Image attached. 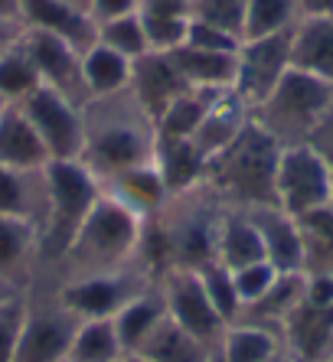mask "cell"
I'll return each instance as SVG.
<instances>
[{
    "instance_id": "1",
    "label": "cell",
    "mask_w": 333,
    "mask_h": 362,
    "mask_svg": "<svg viewBox=\"0 0 333 362\" xmlns=\"http://www.w3.org/2000/svg\"><path fill=\"white\" fill-rule=\"evenodd\" d=\"M82 118H85L82 163L98 180L154 160L157 124L144 111L141 101L131 95V88L115 95H101V98H89L82 105Z\"/></svg>"
},
{
    "instance_id": "2",
    "label": "cell",
    "mask_w": 333,
    "mask_h": 362,
    "mask_svg": "<svg viewBox=\"0 0 333 362\" xmlns=\"http://www.w3.org/2000/svg\"><path fill=\"white\" fill-rule=\"evenodd\" d=\"M144 228H147V222L137 212H131L128 206H121L101 189V196L82 219L62 258L52 264L59 271V281L101 274V271H121L137 264L141 262Z\"/></svg>"
},
{
    "instance_id": "3",
    "label": "cell",
    "mask_w": 333,
    "mask_h": 362,
    "mask_svg": "<svg viewBox=\"0 0 333 362\" xmlns=\"http://www.w3.org/2000/svg\"><path fill=\"white\" fill-rule=\"evenodd\" d=\"M281 157V144L261 124L245 121L229 147L209 160L206 186L225 206L255 209V206H278L275 202V170Z\"/></svg>"
},
{
    "instance_id": "4",
    "label": "cell",
    "mask_w": 333,
    "mask_h": 362,
    "mask_svg": "<svg viewBox=\"0 0 333 362\" xmlns=\"http://www.w3.org/2000/svg\"><path fill=\"white\" fill-rule=\"evenodd\" d=\"M46 209L40 222V268L56 264L101 196V180L82 160H50L43 167Z\"/></svg>"
},
{
    "instance_id": "5",
    "label": "cell",
    "mask_w": 333,
    "mask_h": 362,
    "mask_svg": "<svg viewBox=\"0 0 333 362\" xmlns=\"http://www.w3.org/2000/svg\"><path fill=\"white\" fill-rule=\"evenodd\" d=\"M330 108L333 85L320 82L307 72L288 69L281 82L255 108H249V118L265 127L281 147H291V144H310V137L324 124Z\"/></svg>"
},
{
    "instance_id": "6",
    "label": "cell",
    "mask_w": 333,
    "mask_h": 362,
    "mask_svg": "<svg viewBox=\"0 0 333 362\" xmlns=\"http://www.w3.org/2000/svg\"><path fill=\"white\" fill-rule=\"evenodd\" d=\"M333 199V167L314 144L281 147L275 170V202L288 216L304 219L327 209Z\"/></svg>"
},
{
    "instance_id": "7",
    "label": "cell",
    "mask_w": 333,
    "mask_h": 362,
    "mask_svg": "<svg viewBox=\"0 0 333 362\" xmlns=\"http://www.w3.org/2000/svg\"><path fill=\"white\" fill-rule=\"evenodd\" d=\"M154 271L144 262L121 271H101V274H82V278H66L56 284V300L72 310L79 320L85 317H115L134 294H141L150 284Z\"/></svg>"
},
{
    "instance_id": "8",
    "label": "cell",
    "mask_w": 333,
    "mask_h": 362,
    "mask_svg": "<svg viewBox=\"0 0 333 362\" xmlns=\"http://www.w3.org/2000/svg\"><path fill=\"white\" fill-rule=\"evenodd\" d=\"M85 101H72L69 95L56 92L50 85H40L33 95L20 101L33 131L40 134L43 147L50 153V160H82L85 147V118H82Z\"/></svg>"
},
{
    "instance_id": "9",
    "label": "cell",
    "mask_w": 333,
    "mask_h": 362,
    "mask_svg": "<svg viewBox=\"0 0 333 362\" xmlns=\"http://www.w3.org/2000/svg\"><path fill=\"white\" fill-rule=\"evenodd\" d=\"M160 291H164L166 300V313L174 317L186 333L206 343L209 349H219V339H222L225 327L229 323L219 317V310L209 300L206 287L200 281V271L196 268H166L157 278Z\"/></svg>"
},
{
    "instance_id": "10",
    "label": "cell",
    "mask_w": 333,
    "mask_h": 362,
    "mask_svg": "<svg viewBox=\"0 0 333 362\" xmlns=\"http://www.w3.org/2000/svg\"><path fill=\"white\" fill-rule=\"evenodd\" d=\"M75 317L56 300V294H36L30 287V307H26V320L20 329V343L13 362H62L69 349V339L75 333Z\"/></svg>"
},
{
    "instance_id": "11",
    "label": "cell",
    "mask_w": 333,
    "mask_h": 362,
    "mask_svg": "<svg viewBox=\"0 0 333 362\" xmlns=\"http://www.w3.org/2000/svg\"><path fill=\"white\" fill-rule=\"evenodd\" d=\"M291 30L275 36H259V40H242L232 92L239 95L245 108H255L291 69Z\"/></svg>"
},
{
    "instance_id": "12",
    "label": "cell",
    "mask_w": 333,
    "mask_h": 362,
    "mask_svg": "<svg viewBox=\"0 0 333 362\" xmlns=\"http://www.w3.org/2000/svg\"><path fill=\"white\" fill-rule=\"evenodd\" d=\"M23 46L40 72L43 85L69 95L72 101H85L82 85V46L50 30H23Z\"/></svg>"
},
{
    "instance_id": "13",
    "label": "cell",
    "mask_w": 333,
    "mask_h": 362,
    "mask_svg": "<svg viewBox=\"0 0 333 362\" xmlns=\"http://www.w3.org/2000/svg\"><path fill=\"white\" fill-rule=\"evenodd\" d=\"M40 271V226L20 216H0V281L30 291Z\"/></svg>"
},
{
    "instance_id": "14",
    "label": "cell",
    "mask_w": 333,
    "mask_h": 362,
    "mask_svg": "<svg viewBox=\"0 0 333 362\" xmlns=\"http://www.w3.org/2000/svg\"><path fill=\"white\" fill-rule=\"evenodd\" d=\"M265 242V258L281 274H304V235L300 222L281 209V206H255L249 209Z\"/></svg>"
},
{
    "instance_id": "15",
    "label": "cell",
    "mask_w": 333,
    "mask_h": 362,
    "mask_svg": "<svg viewBox=\"0 0 333 362\" xmlns=\"http://www.w3.org/2000/svg\"><path fill=\"white\" fill-rule=\"evenodd\" d=\"M128 88L144 105V111L154 118V124H157V118L164 115L166 105L180 92H186V85L180 78V72H176L170 52H147L141 59H134Z\"/></svg>"
},
{
    "instance_id": "16",
    "label": "cell",
    "mask_w": 333,
    "mask_h": 362,
    "mask_svg": "<svg viewBox=\"0 0 333 362\" xmlns=\"http://www.w3.org/2000/svg\"><path fill=\"white\" fill-rule=\"evenodd\" d=\"M101 189H105L111 199L121 202V206H128L131 212H137L144 222L154 219L166 206V199H170V189H166V183L154 160L137 163V167H131V170H121L115 177H105L101 180Z\"/></svg>"
},
{
    "instance_id": "17",
    "label": "cell",
    "mask_w": 333,
    "mask_h": 362,
    "mask_svg": "<svg viewBox=\"0 0 333 362\" xmlns=\"http://www.w3.org/2000/svg\"><path fill=\"white\" fill-rule=\"evenodd\" d=\"M170 59H174L184 85L193 88V92H232L239 49L219 52V49H200V46L184 42L180 49L170 52Z\"/></svg>"
},
{
    "instance_id": "18",
    "label": "cell",
    "mask_w": 333,
    "mask_h": 362,
    "mask_svg": "<svg viewBox=\"0 0 333 362\" xmlns=\"http://www.w3.org/2000/svg\"><path fill=\"white\" fill-rule=\"evenodd\" d=\"M216 262H222L229 271H239L255 262H268L261 232L249 216V209H235V206L222 209L216 226Z\"/></svg>"
},
{
    "instance_id": "19",
    "label": "cell",
    "mask_w": 333,
    "mask_h": 362,
    "mask_svg": "<svg viewBox=\"0 0 333 362\" xmlns=\"http://www.w3.org/2000/svg\"><path fill=\"white\" fill-rule=\"evenodd\" d=\"M291 69L333 85V17H300L294 23Z\"/></svg>"
},
{
    "instance_id": "20",
    "label": "cell",
    "mask_w": 333,
    "mask_h": 362,
    "mask_svg": "<svg viewBox=\"0 0 333 362\" xmlns=\"http://www.w3.org/2000/svg\"><path fill=\"white\" fill-rule=\"evenodd\" d=\"M154 163H157L160 177H164L170 196L190 193L196 186L206 183V170L209 160L203 157V151L190 137H180V141H160L154 147Z\"/></svg>"
},
{
    "instance_id": "21",
    "label": "cell",
    "mask_w": 333,
    "mask_h": 362,
    "mask_svg": "<svg viewBox=\"0 0 333 362\" xmlns=\"http://www.w3.org/2000/svg\"><path fill=\"white\" fill-rule=\"evenodd\" d=\"M20 4V23L26 30H50L72 40L75 46H89L95 40V23L85 13L72 10L62 0H17Z\"/></svg>"
},
{
    "instance_id": "22",
    "label": "cell",
    "mask_w": 333,
    "mask_h": 362,
    "mask_svg": "<svg viewBox=\"0 0 333 362\" xmlns=\"http://www.w3.org/2000/svg\"><path fill=\"white\" fill-rule=\"evenodd\" d=\"M0 163L17 170H43L50 163V153L20 105H7L0 115Z\"/></svg>"
},
{
    "instance_id": "23",
    "label": "cell",
    "mask_w": 333,
    "mask_h": 362,
    "mask_svg": "<svg viewBox=\"0 0 333 362\" xmlns=\"http://www.w3.org/2000/svg\"><path fill=\"white\" fill-rule=\"evenodd\" d=\"M46 209L43 170H17L0 163V216H20L40 226Z\"/></svg>"
},
{
    "instance_id": "24",
    "label": "cell",
    "mask_w": 333,
    "mask_h": 362,
    "mask_svg": "<svg viewBox=\"0 0 333 362\" xmlns=\"http://www.w3.org/2000/svg\"><path fill=\"white\" fill-rule=\"evenodd\" d=\"M284 349L281 333L252 320H235L225 327L219 339V362H271Z\"/></svg>"
},
{
    "instance_id": "25",
    "label": "cell",
    "mask_w": 333,
    "mask_h": 362,
    "mask_svg": "<svg viewBox=\"0 0 333 362\" xmlns=\"http://www.w3.org/2000/svg\"><path fill=\"white\" fill-rule=\"evenodd\" d=\"M164 317H166L164 291H160L157 281H150L141 294H134L131 300L111 317L118 337H121V346H125V353H134V349L154 333V327H157Z\"/></svg>"
},
{
    "instance_id": "26",
    "label": "cell",
    "mask_w": 333,
    "mask_h": 362,
    "mask_svg": "<svg viewBox=\"0 0 333 362\" xmlns=\"http://www.w3.org/2000/svg\"><path fill=\"white\" fill-rule=\"evenodd\" d=\"M134 353L147 356L154 362H213L216 359V349H209L193 333H186L170 313L154 327V333Z\"/></svg>"
},
{
    "instance_id": "27",
    "label": "cell",
    "mask_w": 333,
    "mask_h": 362,
    "mask_svg": "<svg viewBox=\"0 0 333 362\" xmlns=\"http://www.w3.org/2000/svg\"><path fill=\"white\" fill-rule=\"evenodd\" d=\"M128 82H131V59H125L121 52L108 49L98 40H92L82 49V85L89 98L125 92Z\"/></svg>"
},
{
    "instance_id": "28",
    "label": "cell",
    "mask_w": 333,
    "mask_h": 362,
    "mask_svg": "<svg viewBox=\"0 0 333 362\" xmlns=\"http://www.w3.org/2000/svg\"><path fill=\"white\" fill-rule=\"evenodd\" d=\"M125 346L111 317H85L75 323L66 362H121Z\"/></svg>"
},
{
    "instance_id": "29",
    "label": "cell",
    "mask_w": 333,
    "mask_h": 362,
    "mask_svg": "<svg viewBox=\"0 0 333 362\" xmlns=\"http://www.w3.org/2000/svg\"><path fill=\"white\" fill-rule=\"evenodd\" d=\"M219 92H180L170 105L164 108V115L157 118V137L160 141H180V137H193L196 127L203 124V118L209 115V105Z\"/></svg>"
},
{
    "instance_id": "30",
    "label": "cell",
    "mask_w": 333,
    "mask_h": 362,
    "mask_svg": "<svg viewBox=\"0 0 333 362\" xmlns=\"http://www.w3.org/2000/svg\"><path fill=\"white\" fill-rule=\"evenodd\" d=\"M43 85L40 72H36L33 59L23 46V36H20L17 46H10L4 56H0V98L7 105H20L26 95H33Z\"/></svg>"
},
{
    "instance_id": "31",
    "label": "cell",
    "mask_w": 333,
    "mask_h": 362,
    "mask_svg": "<svg viewBox=\"0 0 333 362\" xmlns=\"http://www.w3.org/2000/svg\"><path fill=\"white\" fill-rule=\"evenodd\" d=\"M298 20V0H245V40L288 33Z\"/></svg>"
},
{
    "instance_id": "32",
    "label": "cell",
    "mask_w": 333,
    "mask_h": 362,
    "mask_svg": "<svg viewBox=\"0 0 333 362\" xmlns=\"http://www.w3.org/2000/svg\"><path fill=\"white\" fill-rule=\"evenodd\" d=\"M147 33L150 52H174L186 42V30H190V13H176V10H160V7H137Z\"/></svg>"
},
{
    "instance_id": "33",
    "label": "cell",
    "mask_w": 333,
    "mask_h": 362,
    "mask_svg": "<svg viewBox=\"0 0 333 362\" xmlns=\"http://www.w3.org/2000/svg\"><path fill=\"white\" fill-rule=\"evenodd\" d=\"M95 40L105 42L108 49L121 52L125 59H141L147 56L150 46H147V33H144V23H141V13H128V17H118V20H105V23L95 26Z\"/></svg>"
},
{
    "instance_id": "34",
    "label": "cell",
    "mask_w": 333,
    "mask_h": 362,
    "mask_svg": "<svg viewBox=\"0 0 333 362\" xmlns=\"http://www.w3.org/2000/svg\"><path fill=\"white\" fill-rule=\"evenodd\" d=\"M190 20L245 40V0H190Z\"/></svg>"
},
{
    "instance_id": "35",
    "label": "cell",
    "mask_w": 333,
    "mask_h": 362,
    "mask_svg": "<svg viewBox=\"0 0 333 362\" xmlns=\"http://www.w3.org/2000/svg\"><path fill=\"white\" fill-rule=\"evenodd\" d=\"M196 271H200V281H203V287H206L213 307L219 310V317H222L225 323H235L242 317V300H239V291H235L232 271L225 268L222 262H216V258Z\"/></svg>"
},
{
    "instance_id": "36",
    "label": "cell",
    "mask_w": 333,
    "mask_h": 362,
    "mask_svg": "<svg viewBox=\"0 0 333 362\" xmlns=\"http://www.w3.org/2000/svg\"><path fill=\"white\" fill-rule=\"evenodd\" d=\"M26 307H30V291H13V294L0 297V362H13Z\"/></svg>"
},
{
    "instance_id": "37",
    "label": "cell",
    "mask_w": 333,
    "mask_h": 362,
    "mask_svg": "<svg viewBox=\"0 0 333 362\" xmlns=\"http://www.w3.org/2000/svg\"><path fill=\"white\" fill-rule=\"evenodd\" d=\"M278 278H281V271H278L271 262H255V264H245V268L232 271L242 310H245V307H255L261 297H268V291L278 284Z\"/></svg>"
},
{
    "instance_id": "38",
    "label": "cell",
    "mask_w": 333,
    "mask_h": 362,
    "mask_svg": "<svg viewBox=\"0 0 333 362\" xmlns=\"http://www.w3.org/2000/svg\"><path fill=\"white\" fill-rule=\"evenodd\" d=\"M141 0H92L89 7V17L92 23H105V20H118V17H128V13H137Z\"/></svg>"
},
{
    "instance_id": "39",
    "label": "cell",
    "mask_w": 333,
    "mask_h": 362,
    "mask_svg": "<svg viewBox=\"0 0 333 362\" xmlns=\"http://www.w3.org/2000/svg\"><path fill=\"white\" fill-rule=\"evenodd\" d=\"M26 26L20 20H0V56L10 49V46H17L20 36H23Z\"/></svg>"
},
{
    "instance_id": "40",
    "label": "cell",
    "mask_w": 333,
    "mask_h": 362,
    "mask_svg": "<svg viewBox=\"0 0 333 362\" xmlns=\"http://www.w3.org/2000/svg\"><path fill=\"white\" fill-rule=\"evenodd\" d=\"M300 17H333V0H298Z\"/></svg>"
},
{
    "instance_id": "41",
    "label": "cell",
    "mask_w": 333,
    "mask_h": 362,
    "mask_svg": "<svg viewBox=\"0 0 333 362\" xmlns=\"http://www.w3.org/2000/svg\"><path fill=\"white\" fill-rule=\"evenodd\" d=\"M0 20H20V4L17 0H0Z\"/></svg>"
},
{
    "instance_id": "42",
    "label": "cell",
    "mask_w": 333,
    "mask_h": 362,
    "mask_svg": "<svg viewBox=\"0 0 333 362\" xmlns=\"http://www.w3.org/2000/svg\"><path fill=\"white\" fill-rule=\"evenodd\" d=\"M62 4H69V7L79 10V13H85V17H89V7H92V0H62ZM89 20H92V17H89Z\"/></svg>"
},
{
    "instance_id": "43",
    "label": "cell",
    "mask_w": 333,
    "mask_h": 362,
    "mask_svg": "<svg viewBox=\"0 0 333 362\" xmlns=\"http://www.w3.org/2000/svg\"><path fill=\"white\" fill-rule=\"evenodd\" d=\"M121 362H154V359H147V356H141V353H125Z\"/></svg>"
},
{
    "instance_id": "44",
    "label": "cell",
    "mask_w": 333,
    "mask_h": 362,
    "mask_svg": "<svg viewBox=\"0 0 333 362\" xmlns=\"http://www.w3.org/2000/svg\"><path fill=\"white\" fill-rule=\"evenodd\" d=\"M271 362H298V359H291V356H288V353H284V349H281V353H278Z\"/></svg>"
},
{
    "instance_id": "45",
    "label": "cell",
    "mask_w": 333,
    "mask_h": 362,
    "mask_svg": "<svg viewBox=\"0 0 333 362\" xmlns=\"http://www.w3.org/2000/svg\"><path fill=\"white\" fill-rule=\"evenodd\" d=\"M7 294H13V287H7L4 281H0V297H7Z\"/></svg>"
},
{
    "instance_id": "46",
    "label": "cell",
    "mask_w": 333,
    "mask_h": 362,
    "mask_svg": "<svg viewBox=\"0 0 333 362\" xmlns=\"http://www.w3.org/2000/svg\"><path fill=\"white\" fill-rule=\"evenodd\" d=\"M4 111H7V101H4V98H0V115H4Z\"/></svg>"
},
{
    "instance_id": "47",
    "label": "cell",
    "mask_w": 333,
    "mask_h": 362,
    "mask_svg": "<svg viewBox=\"0 0 333 362\" xmlns=\"http://www.w3.org/2000/svg\"><path fill=\"white\" fill-rule=\"evenodd\" d=\"M327 362H333V353H330V356H327Z\"/></svg>"
},
{
    "instance_id": "48",
    "label": "cell",
    "mask_w": 333,
    "mask_h": 362,
    "mask_svg": "<svg viewBox=\"0 0 333 362\" xmlns=\"http://www.w3.org/2000/svg\"><path fill=\"white\" fill-rule=\"evenodd\" d=\"M62 362H66V359H62Z\"/></svg>"
}]
</instances>
